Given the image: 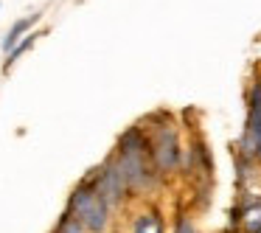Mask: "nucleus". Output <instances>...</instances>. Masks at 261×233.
I'll list each match as a JSON object with an SVG mask.
<instances>
[{"mask_svg":"<svg viewBox=\"0 0 261 233\" xmlns=\"http://www.w3.org/2000/svg\"><path fill=\"white\" fill-rule=\"evenodd\" d=\"M37 37H40V34H37V31H31V34H29V37H23V40H20V42H17V48H14V51H12V54H6V62H3V70H9V68H12V65H14V62H17V59H20V57H23V54H25V51H29V48H31V45H34V42H37Z\"/></svg>","mask_w":261,"mask_h":233,"instance_id":"nucleus-10","label":"nucleus"},{"mask_svg":"<svg viewBox=\"0 0 261 233\" xmlns=\"http://www.w3.org/2000/svg\"><path fill=\"white\" fill-rule=\"evenodd\" d=\"M149 143H152V160L154 169L163 180L174 177L182 169V158H186V146L180 141L177 124L169 113H154L149 118Z\"/></svg>","mask_w":261,"mask_h":233,"instance_id":"nucleus-2","label":"nucleus"},{"mask_svg":"<svg viewBox=\"0 0 261 233\" xmlns=\"http://www.w3.org/2000/svg\"><path fill=\"white\" fill-rule=\"evenodd\" d=\"M113 158L118 160L124 180L129 186L132 197H149L154 188L163 183V177L158 174L152 160V143H149V132L146 126L135 124L126 132H121L118 143L113 149Z\"/></svg>","mask_w":261,"mask_h":233,"instance_id":"nucleus-1","label":"nucleus"},{"mask_svg":"<svg viewBox=\"0 0 261 233\" xmlns=\"http://www.w3.org/2000/svg\"><path fill=\"white\" fill-rule=\"evenodd\" d=\"M132 233H166V219L158 205H146L132 216Z\"/></svg>","mask_w":261,"mask_h":233,"instance_id":"nucleus-7","label":"nucleus"},{"mask_svg":"<svg viewBox=\"0 0 261 233\" xmlns=\"http://www.w3.org/2000/svg\"><path fill=\"white\" fill-rule=\"evenodd\" d=\"M244 101H247V118H244V130L236 143V152L261 166V70H255L250 79Z\"/></svg>","mask_w":261,"mask_h":233,"instance_id":"nucleus-4","label":"nucleus"},{"mask_svg":"<svg viewBox=\"0 0 261 233\" xmlns=\"http://www.w3.org/2000/svg\"><path fill=\"white\" fill-rule=\"evenodd\" d=\"M40 17H42V14H31V17H23V20H17V23H14L12 29L6 31V37H3V42H0V48H3L6 54H12L14 48H17V42L23 40V37H29V34H31V25H34Z\"/></svg>","mask_w":261,"mask_h":233,"instance_id":"nucleus-8","label":"nucleus"},{"mask_svg":"<svg viewBox=\"0 0 261 233\" xmlns=\"http://www.w3.org/2000/svg\"><path fill=\"white\" fill-rule=\"evenodd\" d=\"M54 233H87V230L70 214H62V216H59V222L54 225Z\"/></svg>","mask_w":261,"mask_h":233,"instance_id":"nucleus-11","label":"nucleus"},{"mask_svg":"<svg viewBox=\"0 0 261 233\" xmlns=\"http://www.w3.org/2000/svg\"><path fill=\"white\" fill-rule=\"evenodd\" d=\"M227 233H261V194L233 205Z\"/></svg>","mask_w":261,"mask_h":233,"instance_id":"nucleus-6","label":"nucleus"},{"mask_svg":"<svg viewBox=\"0 0 261 233\" xmlns=\"http://www.w3.org/2000/svg\"><path fill=\"white\" fill-rule=\"evenodd\" d=\"M65 214L73 216L87 233H110L115 211L101 199V194L96 191L90 174H85L79 183H76L73 191H70L68 205H65Z\"/></svg>","mask_w":261,"mask_h":233,"instance_id":"nucleus-3","label":"nucleus"},{"mask_svg":"<svg viewBox=\"0 0 261 233\" xmlns=\"http://www.w3.org/2000/svg\"><path fill=\"white\" fill-rule=\"evenodd\" d=\"M90 180H93V186H96V191L101 194V199L113 211L124 208V205L132 199L129 186H126V180H124V171H121L118 160L113 158V152L104 158L101 166H96V169L90 171Z\"/></svg>","mask_w":261,"mask_h":233,"instance_id":"nucleus-5","label":"nucleus"},{"mask_svg":"<svg viewBox=\"0 0 261 233\" xmlns=\"http://www.w3.org/2000/svg\"><path fill=\"white\" fill-rule=\"evenodd\" d=\"M171 233H202L199 230V225L194 222V216L188 214V211H177L174 214V225H171Z\"/></svg>","mask_w":261,"mask_h":233,"instance_id":"nucleus-9","label":"nucleus"}]
</instances>
